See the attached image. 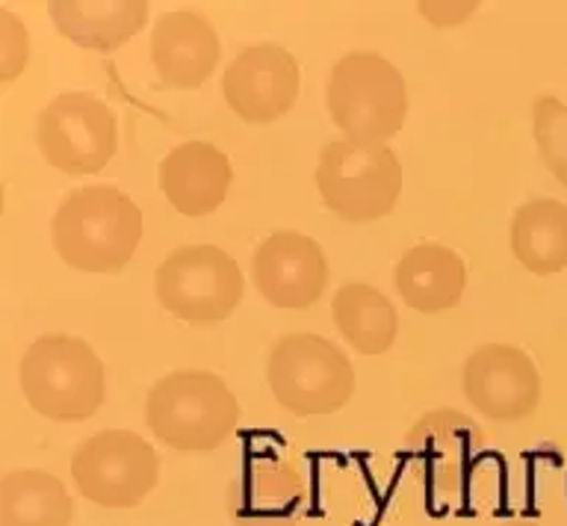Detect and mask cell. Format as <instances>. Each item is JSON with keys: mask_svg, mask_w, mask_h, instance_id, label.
<instances>
[{"mask_svg": "<svg viewBox=\"0 0 567 526\" xmlns=\"http://www.w3.org/2000/svg\"><path fill=\"white\" fill-rule=\"evenodd\" d=\"M53 249L78 272H122L142 240V210L106 184L80 187L53 214Z\"/></svg>", "mask_w": 567, "mask_h": 526, "instance_id": "cell-1", "label": "cell"}, {"mask_svg": "<svg viewBox=\"0 0 567 526\" xmlns=\"http://www.w3.org/2000/svg\"><path fill=\"white\" fill-rule=\"evenodd\" d=\"M21 393L35 414L56 423L95 417L104 405V364L86 340L44 334L27 349L18 367Z\"/></svg>", "mask_w": 567, "mask_h": 526, "instance_id": "cell-2", "label": "cell"}, {"mask_svg": "<svg viewBox=\"0 0 567 526\" xmlns=\"http://www.w3.org/2000/svg\"><path fill=\"white\" fill-rule=\"evenodd\" d=\"M145 420L151 432L172 450L207 453L234 435L239 402L221 375L177 370L151 388Z\"/></svg>", "mask_w": 567, "mask_h": 526, "instance_id": "cell-3", "label": "cell"}, {"mask_svg": "<svg viewBox=\"0 0 567 526\" xmlns=\"http://www.w3.org/2000/svg\"><path fill=\"white\" fill-rule=\"evenodd\" d=\"M326 107L346 140L384 145L405 125V78L379 54H346L328 74Z\"/></svg>", "mask_w": 567, "mask_h": 526, "instance_id": "cell-4", "label": "cell"}, {"mask_svg": "<svg viewBox=\"0 0 567 526\" xmlns=\"http://www.w3.org/2000/svg\"><path fill=\"white\" fill-rule=\"evenodd\" d=\"M266 382L292 417L334 414L352 400L354 367L340 347L322 334H287L269 352Z\"/></svg>", "mask_w": 567, "mask_h": 526, "instance_id": "cell-5", "label": "cell"}, {"mask_svg": "<svg viewBox=\"0 0 567 526\" xmlns=\"http://www.w3.org/2000/svg\"><path fill=\"white\" fill-rule=\"evenodd\" d=\"M322 205L346 223H375L388 216L402 193V163L388 145L328 143L317 163Z\"/></svg>", "mask_w": 567, "mask_h": 526, "instance_id": "cell-6", "label": "cell"}, {"mask_svg": "<svg viewBox=\"0 0 567 526\" xmlns=\"http://www.w3.org/2000/svg\"><path fill=\"white\" fill-rule=\"evenodd\" d=\"M154 293L172 317L193 326L228 320L246 296L243 269L219 246H181L157 267Z\"/></svg>", "mask_w": 567, "mask_h": 526, "instance_id": "cell-7", "label": "cell"}, {"mask_svg": "<svg viewBox=\"0 0 567 526\" xmlns=\"http://www.w3.org/2000/svg\"><path fill=\"white\" fill-rule=\"evenodd\" d=\"M71 479L95 506L133 508L157 488L159 455L136 432L104 429L78 446Z\"/></svg>", "mask_w": 567, "mask_h": 526, "instance_id": "cell-8", "label": "cell"}, {"mask_svg": "<svg viewBox=\"0 0 567 526\" xmlns=\"http://www.w3.org/2000/svg\"><path fill=\"white\" fill-rule=\"evenodd\" d=\"M35 143L44 163L62 175H95L115 157L118 122L104 99L62 92L39 113Z\"/></svg>", "mask_w": 567, "mask_h": 526, "instance_id": "cell-9", "label": "cell"}, {"mask_svg": "<svg viewBox=\"0 0 567 526\" xmlns=\"http://www.w3.org/2000/svg\"><path fill=\"white\" fill-rule=\"evenodd\" d=\"M485 432L458 411L437 409L408 432L405 462L434 497H455L467 488L485 450Z\"/></svg>", "mask_w": 567, "mask_h": 526, "instance_id": "cell-10", "label": "cell"}, {"mask_svg": "<svg viewBox=\"0 0 567 526\" xmlns=\"http://www.w3.org/2000/svg\"><path fill=\"white\" fill-rule=\"evenodd\" d=\"M221 95L248 125L278 122L299 99V63L281 45L243 48L225 69Z\"/></svg>", "mask_w": 567, "mask_h": 526, "instance_id": "cell-11", "label": "cell"}, {"mask_svg": "<svg viewBox=\"0 0 567 526\" xmlns=\"http://www.w3.org/2000/svg\"><path fill=\"white\" fill-rule=\"evenodd\" d=\"M464 396L478 414L499 423L526 420L540 402L538 367L520 347L485 343L464 361Z\"/></svg>", "mask_w": 567, "mask_h": 526, "instance_id": "cell-12", "label": "cell"}, {"mask_svg": "<svg viewBox=\"0 0 567 526\" xmlns=\"http://www.w3.org/2000/svg\"><path fill=\"white\" fill-rule=\"evenodd\" d=\"M251 281H255L257 293L275 308L305 311L326 293V251L308 234H269L251 255Z\"/></svg>", "mask_w": 567, "mask_h": 526, "instance_id": "cell-13", "label": "cell"}, {"mask_svg": "<svg viewBox=\"0 0 567 526\" xmlns=\"http://www.w3.org/2000/svg\"><path fill=\"white\" fill-rule=\"evenodd\" d=\"M305 506V476L281 455H251L228 491V517L234 526H299Z\"/></svg>", "mask_w": 567, "mask_h": 526, "instance_id": "cell-14", "label": "cell"}, {"mask_svg": "<svg viewBox=\"0 0 567 526\" xmlns=\"http://www.w3.org/2000/svg\"><path fill=\"white\" fill-rule=\"evenodd\" d=\"M221 56L219 33L202 12H163L151 33V63L163 90H198Z\"/></svg>", "mask_w": 567, "mask_h": 526, "instance_id": "cell-15", "label": "cell"}, {"mask_svg": "<svg viewBox=\"0 0 567 526\" xmlns=\"http://www.w3.org/2000/svg\"><path fill=\"white\" fill-rule=\"evenodd\" d=\"M157 181L168 205L184 216H207L228 198L234 169L228 154L213 143L193 140L159 161Z\"/></svg>", "mask_w": 567, "mask_h": 526, "instance_id": "cell-16", "label": "cell"}, {"mask_svg": "<svg viewBox=\"0 0 567 526\" xmlns=\"http://www.w3.org/2000/svg\"><path fill=\"white\" fill-rule=\"evenodd\" d=\"M53 28L78 48L110 54L127 45L148 19L145 0H53L48 3Z\"/></svg>", "mask_w": 567, "mask_h": 526, "instance_id": "cell-17", "label": "cell"}, {"mask_svg": "<svg viewBox=\"0 0 567 526\" xmlns=\"http://www.w3.org/2000/svg\"><path fill=\"white\" fill-rule=\"evenodd\" d=\"M393 281L408 308L420 313H441L461 302L467 287V267L450 246L420 243L399 258Z\"/></svg>", "mask_w": 567, "mask_h": 526, "instance_id": "cell-18", "label": "cell"}, {"mask_svg": "<svg viewBox=\"0 0 567 526\" xmlns=\"http://www.w3.org/2000/svg\"><path fill=\"white\" fill-rule=\"evenodd\" d=\"M512 251L532 276H556L567 267V205L535 198L514 210Z\"/></svg>", "mask_w": 567, "mask_h": 526, "instance_id": "cell-19", "label": "cell"}, {"mask_svg": "<svg viewBox=\"0 0 567 526\" xmlns=\"http://www.w3.org/2000/svg\"><path fill=\"white\" fill-rule=\"evenodd\" d=\"M340 334L361 355H384L399 334V313L388 296L372 285L352 281L334 293L331 305Z\"/></svg>", "mask_w": 567, "mask_h": 526, "instance_id": "cell-20", "label": "cell"}, {"mask_svg": "<svg viewBox=\"0 0 567 526\" xmlns=\"http://www.w3.org/2000/svg\"><path fill=\"white\" fill-rule=\"evenodd\" d=\"M74 503L53 473L12 471L0 482V526H71Z\"/></svg>", "mask_w": 567, "mask_h": 526, "instance_id": "cell-21", "label": "cell"}, {"mask_svg": "<svg viewBox=\"0 0 567 526\" xmlns=\"http://www.w3.org/2000/svg\"><path fill=\"white\" fill-rule=\"evenodd\" d=\"M532 131L538 145L540 163L558 184L567 187V104L556 95H540L532 104Z\"/></svg>", "mask_w": 567, "mask_h": 526, "instance_id": "cell-22", "label": "cell"}, {"mask_svg": "<svg viewBox=\"0 0 567 526\" xmlns=\"http://www.w3.org/2000/svg\"><path fill=\"white\" fill-rule=\"evenodd\" d=\"M0 28H3V63H0V72H3V81H12L30 60V39H27V30L21 28V21L12 12H0Z\"/></svg>", "mask_w": 567, "mask_h": 526, "instance_id": "cell-23", "label": "cell"}, {"mask_svg": "<svg viewBox=\"0 0 567 526\" xmlns=\"http://www.w3.org/2000/svg\"><path fill=\"white\" fill-rule=\"evenodd\" d=\"M476 10L478 3H473V0H467V3H420V16L432 21V24H437V28L461 24V21L470 19Z\"/></svg>", "mask_w": 567, "mask_h": 526, "instance_id": "cell-24", "label": "cell"}, {"mask_svg": "<svg viewBox=\"0 0 567 526\" xmlns=\"http://www.w3.org/2000/svg\"><path fill=\"white\" fill-rule=\"evenodd\" d=\"M499 526H538V524H529V520H514V524H499Z\"/></svg>", "mask_w": 567, "mask_h": 526, "instance_id": "cell-25", "label": "cell"}]
</instances>
